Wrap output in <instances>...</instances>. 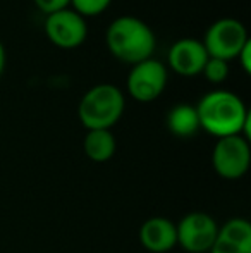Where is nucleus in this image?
Returning <instances> with one entry per match:
<instances>
[{
	"label": "nucleus",
	"mask_w": 251,
	"mask_h": 253,
	"mask_svg": "<svg viewBox=\"0 0 251 253\" xmlns=\"http://www.w3.org/2000/svg\"><path fill=\"white\" fill-rule=\"evenodd\" d=\"M208 253H251V224L245 217H232L218 226V234Z\"/></svg>",
	"instance_id": "11"
},
{
	"label": "nucleus",
	"mask_w": 251,
	"mask_h": 253,
	"mask_svg": "<svg viewBox=\"0 0 251 253\" xmlns=\"http://www.w3.org/2000/svg\"><path fill=\"white\" fill-rule=\"evenodd\" d=\"M207 60L208 53L203 43L191 37L179 38L178 42H174L167 53L169 69L182 78H193L201 74Z\"/></svg>",
	"instance_id": "9"
},
{
	"label": "nucleus",
	"mask_w": 251,
	"mask_h": 253,
	"mask_svg": "<svg viewBox=\"0 0 251 253\" xmlns=\"http://www.w3.org/2000/svg\"><path fill=\"white\" fill-rule=\"evenodd\" d=\"M178 245L188 253H208L218 234V224L203 210L189 212L176 224Z\"/></svg>",
	"instance_id": "7"
},
{
	"label": "nucleus",
	"mask_w": 251,
	"mask_h": 253,
	"mask_svg": "<svg viewBox=\"0 0 251 253\" xmlns=\"http://www.w3.org/2000/svg\"><path fill=\"white\" fill-rule=\"evenodd\" d=\"M212 166L222 179H241L251 166L250 140L241 134L218 138L212 150Z\"/></svg>",
	"instance_id": "6"
},
{
	"label": "nucleus",
	"mask_w": 251,
	"mask_h": 253,
	"mask_svg": "<svg viewBox=\"0 0 251 253\" xmlns=\"http://www.w3.org/2000/svg\"><path fill=\"white\" fill-rule=\"evenodd\" d=\"M165 126L176 138H193L200 129L196 107L193 103H176L165 116Z\"/></svg>",
	"instance_id": "12"
},
{
	"label": "nucleus",
	"mask_w": 251,
	"mask_h": 253,
	"mask_svg": "<svg viewBox=\"0 0 251 253\" xmlns=\"http://www.w3.org/2000/svg\"><path fill=\"white\" fill-rule=\"evenodd\" d=\"M236 60H238L239 66L243 67V71H245L246 74L251 73V40L241 48V52L236 57Z\"/></svg>",
	"instance_id": "17"
},
{
	"label": "nucleus",
	"mask_w": 251,
	"mask_h": 253,
	"mask_svg": "<svg viewBox=\"0 0 251 253\" xmlns=\"http://www.w3.org/2000/svg\"><path fill=\"white\" fill-rule=\"evenodd\" d=\"M36 9L40 10L43 16H48V14H54L57 10L67 9L71 5V0H33Z\"/></svg>",
	"instance_id": "16"
},
{
	"label": "nucleus",
	"mask_w": 251,
	"mask_h": 253,
	"mask_svg": "<svg viewBox=\"0 0 251 253\" xmlns=\"http://www.w3.org/2000/svg\"><path fill=\"white\" fill-rule=\"evenodd\" d=\"M124 110V91L112 83H100L91 86L81 97L77 117L86 131L112 129L121 121Z\"/></svg>",
	"instance_id": "3"
},
{
	"label": "nucleus",
	"mask_w": 251,
	"mask_h": 253,
	"mask_svg": "<svg viewBox=\"0 0 251 253\" xmlns=\"http://www.w3.org/2000/svg\"><path fill=\"white\" fill-rule=\"evenodd\" d=\"M250 40L248 30L241 21L236 17H220L208 26L201 43L208 57L231 62V60H236L241 48Z\"/></svg>",
	"instance_id": "4"
},
{
	"label": "nucleus",
	"mask_w": 251,
	"mask_h": 253,
	"mask_svg": "<svg viewBox=\"0 0 251 253\" xmlns=\"http://www.w3.org/2000/svg\"><path fill=\"white\" fill-rule=\"evenodd\" d=\"M229 73H231L229 62L220 59H214V57H208L207 64H205L203 71H201L205 80L212 84H222L229 78Z\"/></svg>",
	"instance_id": "14"
},
{
	"label": "nucleus",
	"mask_w": 251,
	"mask_h": 253,
	"mask_svg": "<svg viewBox=\"0 0 251 253\" xmlns=\"http://www.w3.org/2000/svg\"><path fill=\"white\" fill-rule=\"evenodd\" d=\"M84 155L91 162L104 164L108 162L115 155L117 150V140H115L112 129H93L86 131L83 140Z\"/></svg>",
	"instance_id": "13"
},
{
	"label": "nucleus",
	"mask_w": 251,
	"mask_h": 253,
	"mask_svg": "<svg viewBox=\"0 0 251 253\" xmlns=\"http://www.w3.org/2000/svg\"><path fill=\"white\" fill-rule=\"evenodd\" d=\"M169 83V69L153 57L131 66L126 80V90L133 100L150 103L162 97Z\"/></svg>",
	"instance_id": "5"
},
{
	"label": "nucleus",
	"mask_w": 251,
	"mask_h": 253,
	"mask_svg": "<svg viewBox=\"0 0 251 253\" xmlns=\"http://www.w3.org/2000/svg\"><path fill=\"white\" fill-rule=\"evenodd\" d=\"M105 45L114 59L134 66L153 55L157 37L150 24L140 17L119 16L105 31Z\"/></svg>",
	"instance_id": "2"
},
{
	"label": "nucleus",
	"mask_w": 251,
	"mask_h": 253,
	"mask_svg": "<svg viewBox=\"0 0 251 253\" xmlns=\"http://www.w3.org/2000/svg\"><path fill=\"white\" fill-rule=\"evenodd\" d=\"M45 35L52 45L62 50H74L88 38V23L71 7L45 16Z\"/></svg>",
	"instance_id": "8"
},
{
	"label": "nucleus",
	"mask_w": 251,
	"mask_h": 253,
	"mask_svg": "<svg viewBox=\"0 0 251 253\" xmlns=\"http://www.w3.org/2000/svg\"><path fill=\"white\" fill-rule=\"evenodd\" d=\"M141 247L150 253H169L178 247V231L176 222H172L167 217H150L140 227Z\"/></svg>",
	"instance_id": "10"
},
{
	"label": "nucleus",
	"mask_w": 251,
	"mask_h": 253,
	"mask_svg": "<svg viewBox=\"0 0 251 253\" xmlns=\"http://www.w3.org/2000/svg\"><path fill=\"white\" fill-rule=\"evenodd\" d=\"M200 129L214 138H225L241 134L251 138V112L239 95L231 90H212L196 103Z\"/></svg>",
	"instance_id": "1"
},
{
	"label": "nucleus",
	"mask_w": 251,
	"mask_h": 253,
	"mask_svg": "<svg viewBox=\"0 0 251 253\" xmlns=\"http://www.w3.org/2000/svg\"><path fill=\"white\" fill-rule=\"evenodd\" d=\"M5 64H7V52H5V47H3L2 40H0V78H2L3 71H5Z\"/></svg>",
	"instance_id": "18"
},
{
	"label": "nucleus",
	"mask_w": 251,
	"mask_h": 253,
	"mask_svg": "<svg viewBox=\"0 0 251 253\" xmlns=\"http://www.w3.org/2000/svg\"><path fill=\"white\" fill-rule=\"evenodd\" d=\"M112 0H71V9L83 16L84 19L88 17H97L104 14L110 7Z\"/></svg>",
	"instance_id": "15"
}]
</instances>
